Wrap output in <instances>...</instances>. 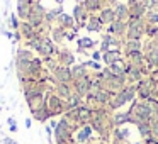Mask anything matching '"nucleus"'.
Instances as JSON below:
<instances>
[{"label":"nucleus","instance_id":"1","mask_svg":"<svg viewBox=\"0 0 158 144\" xmlns=\"http://www.w3.org/2000/svg\"><path fill=\"white\" fill-rule=\"evenodd\" d=\"M44 107L49 110L51 117L55 115H61V114L66 112V103L60 98L56 93H48L46 95V100H44Z\"/></svg>","mask_w":158,"mask_h":144},{"label":"nucleus","instance_id":"2","mask_svg":"<svg viewBox=\"0 0 158 144\" xmlns=\"http://www.w3.org/2000/svg\"><path fill=\"white\" fill-rule=\"evenodd\" d=\"M34 59V54L29 48H21L15 54V68H17V73H27V68H29V63ZM27 76V75H26Z\"/></svg>","mask_w":158,"mask_h":144},{"label":"nucleus","instance_id":"3","mask_svg":"<svg viewBox=\"0 0 158 144\" xmlns=\"http://www.w3.org/2000/svg\"><path fill=\"white\" fill-rule=\"evenodd\" d=\"M53 76H55V80L58 83H65V85H70V82H73L72 70H70L68 66H61V65H60L58 68L53 71Z\"/></svg>","mask_w":158,"mask_h":144},{"label":"nucleus","instance_id":"4","mask_svg":"<svg viewBox=\"0 0 158 144\" xmlns=\"http://www.w3.org/2000/svg\"><path fill=\"white\" fill-rule=\"evenodd\" d=\"M92 126H89V124H85V126H82L78 130H77V142H80V144H85V142H89L90 141V137H92Z\"/></svg>","mask_w":158,"mask_h":144},{"label":"nucleus","instance_id":"5","mask_svg":"<svg viewBox=\"0 0 158 144\" xmlns=\"http://www.w3.org/2000/svg\"><path fill=\"white\" fill-rule=\"evenodd\" d=\"M92 86V83H90L89 78H82V80H77L75 82V92L78 97L82 95H89V88Z\"/></svg>","mask_w":158,"mask_h":144},{"label":"nucleus","instance_id":"6","mask_svg":"<svg viewBox=\"0 0 158 144\" xmlns=\"http://www.w3.org/2000/svg\"><path fill=\"white\" fill-rule=\"evenodd\" d=\"M73 19H75V22L78 26H87V10L83 9V5H75V9H73Z\"/></svg>","mask_w":158,"mask_h":144},{"label":"nucleus","instance_id":"7","mask_svg":"<svg viewBox=\"0 0 158 144\" xmlns=\"http://www.w3.org/2000/svg\"><path fill=\"white\" fill-rule=\"evenodd\" d=\"M19 32H21V36H22L24 39H27V41H31L32 38H36V29L32 27L29 22H21Z\"/></svg>","mask_w":158,"mask_h":144},{"label":"nucleus","instance_id":"8","mask_svg":"<svg viewBox=\"0 0 158 144\" xmlns=\"http://www.w3.org/2000/svg\"><path fill=\"white\" fill-rule=\"evenodd\" d=\"M55 92H56V95H58L61 100H63V98L68 100L70 97L73 95V93H72V88H70V85H65V83H56Z\"/></svg>","mask_w":158,"mask_h":144},{"label":"nucleus","instance_id":"9","mask_svg":"<svg viewBox=\"0 0 158 144\" xmlns=\"http://www.w3.org/2000/svg\"><path fill=\"white\" fill-rule=\"evenodd\" d=\"M32 119L38 120V122H41V124H44V122H48V120L51 119V114H49V110L46 109V107H41L39 110L32 112Z\"/></svg>","mask_w":158,"mask_h":144},{"label":"nucleus","instance_id":"10","mask_svg":"<svg viewBox=\"0 0 158 144\" xmlns=\"http://www.w3.org/2000/svg\"><path fill=\"white\" fill-rule=\"evenodd\" d=\"M58 61H60L61 66H68L70 68V65H73V61H75V56H73L70 51H61L58 54Z\"/></svg>","mask_w":158,"mask_h":144},{"label":"nucleus","instance_id":"11","mask_svg":"<svg viewBox=\"0 0 158 144\" xmlns=\"http://www.w3.org/2000/svg\"><path fill=\"white\" fill-rule=\"evenodd\" d=\"M72 70V78L75 80H82V78H87V70H85V65H78V66H73Z\"/></svg>","mask_w":158,"mask_h":144},{"label":"nucleus","instance_id":"12","mask_svg":"<svg viewBox=\"0 0 158 144\" xmlns=\"http://www.w3.org/2000/svg\"><path fill=\"white\" fill-rule=\"evenodd\" d=\"M58 21H60V27H63V29L73 27V29H75V19H73L72 15H68V14H60Z\"/></svg>","mask_w":158,"mask_h":144},{"label":"nucleus","instance_id":"13","mask_svg":"<svg viewBox=\"0 0 158 144\" xmlns=\"http://www.w3.org/2000/svg\"><path fill=\"white\" fill-rule=\"evenodd\" d=\"M77 42H78L80 51H83V49H87V48H94V44H95V42H94L90 38H80Z\"/></svg>","mask_w":158,"mask_h":144},{"label":"nucleus","instance_id":"14","mask_svg":"<svg viewBox=\"0 0 158 144\" xmlns=\"http://www.w3.org/2000/svg\"><path fill=\"white\" fill-rule=\"evenodd\" d=\"M129 120H131V114H117L114 117V124L116 126H123L124 122H129Z\"/></svg>","mask_w":158,"mask_h":144},{"label":"nucleus","instance_id":"15","mask_svg":"<svg viewBox=\"0 0 158 144\" xmlns=\"http://www.w3.org/2000/svg\"><path fill=\"white\" fill-rule=\"evenodd\" d=\"M100 24H102V22H100L99 19L90 17L89 22H87V29H89V31H99V29H100Z\"/></svg>","mask_w":158,"mask_h":144},{"label":"nucleus","instance_id":"16","mask_svg":"<svg viewBox=\"0 0 158 144\" xmlns=\"http://www.w3.org/2000/svg\"><path fill=\"white\" fill-rule=\"evenodd\" d=\"M51 32H53V41H61V39L66 36V32H65L63 27H55Z\"/></svg>","mask_w":158,"mask_h":144},{"label":"nucleus","instance_id":"17","mask_svg":"<svg viewBox=\"0 0 158 144\" xmlns=\"http://www.w3.org/2000/svg\"><path fill=\"white\" fill-rule=\"evenodd\" d=\"M10 27L12 31H19V27H21V21H19L17 14H10Z\"/></svg>","mask_w":158,"mask_h":144},{"label":"nucleus","instance_id":"18","mask_svg":"<svg viewBox=\"0 0 158 144\" xmlns=\"http://www.w3.org/2000/svg\"><path fill=\"white\" fill-rule=\"evenodd\" d=\"M112 19H114L112 10H104L102 15L99 17V21H100V22H109V21H112Z\"/></svg>","mask_w":158,"mask_h":144},{"label":"nucleus","instance_id":"19","mask_svg":"<svg viewBox=\"0 0 158 144\" xmlns=\"http://www.w3.org/2000/svg\"><path fill=\"white\" fill-rule=\"evenodd\" d=\"M2 144H14V139H12V137H4V139H2Z\"/></svg>","mask_w":158,"mask_h":144},{"label":"nucleus","instance_id":"20","mask_svg":"<svg viewBox=\"0 0 158 144\" xmlns=\"http://www.w3.org/2000/svg\"><path fill=\"white\" fill-rule=\"evenodd\" d=\"M9 130H10V132H17V124H10V126H9Z\"/></svg>","mask_w":158,"mask_h":144},{"label":"nucleus","instance_id":"21","mask_svg":"<svg viewBox=\"0 0 158 144\" xmlns=\"http://www.w3.org/2000/svg\"><path fill=\"white\" fill-rule=\"evenodd\" d=\"M92 58H94V61H99V59L102 58V54H100V53H94Z\"/></svg>","mask_w":158,"mask_h":144},{"label":"nucleus","instance_id":"22","mask_svg":"<svg viewBox=\"0 0 158 144\" xmlns=\"http://www.w3.org/2000/svg\"><path fill=\"white\" fill-rule=\"evenodd\" d=\"M24 126H26V129H29V127L32 126V119H26V122H24Z\"/></svg>","mask_w":158,"mask_h":144},{"label":"nucleus","instance_id":"23","mask_svg":"<svg viewBox=\"0 0 158 144\" xmlns=\"http://www.w3.org/2000/svg\"><path fill=\"white\" fill-rule=\"evenodd\" d=\"M55 2H58V4H63V2H65V0H55Z\"/></svg>","mask_w":158,"mask_h":144},{"label":"nucleus","instance_id":"24","mask_svg":"<svg viewBox=\"0 0 158 144\" xmlns=\"http://www.w3.org/2000/svg\"><path fill=\"white\" fill-rule=\"evenodd\" d=\"M14 144H19V142H17V141H14Z\"/></svg>","mask_w":158,"mask_h":144},{"label":"nucleus","instance_id":"25","mask_svg":"<svg viewBox=\"0 0 158 144\" xmlns=\"http://www.w3.org/2000/svg\"><path fill=\"white\" fill-rule=\"evenodd\" d=\"M134 144H141V142H134Z\"/></svg>","mask_w":158,"mask_h":144},{"label":"nucleus","instance_id":"26","mask_svg":"<svg viewBox=\"0 0 158 144\" xmlns=\"http://www.w3.org/2000/svg\"><path fill=\"white\" fill-rule=\"evenodd\" d=\"M0 112H2V107H0Z\"/></svg>","mask_w":158,"mask_h":144}]
</instances>
